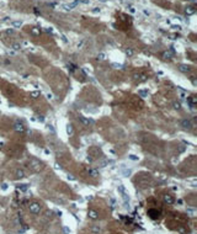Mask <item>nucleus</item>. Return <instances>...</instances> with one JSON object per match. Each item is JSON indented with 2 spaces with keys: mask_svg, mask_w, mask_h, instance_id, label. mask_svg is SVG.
<instances>
[{
  "mask_svg": "<svg viewBox=\"0 0 197 234\" xmlns=\"http://www.w3.org/2000/svg\"><path fill=\"white\" fill-rule=\"evenodd\" d=\"M104 59H105V54L104 53H101V54L97 56V60H104Z\"/></svg>",
  "mask_w": 197,
  "mask_h": 234,
  "instance_id": "nucleus-16",
  "label": "nucleus"
},
{
  "mask_svg": "<svg viewBox=\"0 0 197 234\" xmlns=\"http://www.w3.org/2000/svg\"><path fill=\"white\" fill-rule=\"evenodd\" d=\"M15 131H17V132H23V131H25V128H23V125H22V123H20V122H16V123H15Z\"/></svg>",
  "mask_w": 197,
  "mask_h": 234,
  "instance_id": "nucleus-6",
  "label": "nucleus"
},
{
  "mask_svg": "<svg viewBox=\"0 0 197 234\" xmlns=\"http://www.w3.org/2000/svg\"><path fill=\"white\" fill-rule=\"evenodd\" d=\"M112 65H113V67H116V68H120V69H123V65H121V64H116V63H113Z\"/></svg>",
  "mask_w": 197,
  "mask_h": 234,
  "instance_id": "nucleus-20",
  "label": "nucleus"
},
{
  "mask_svg": "<svg viewBox=\"0 0 197 234\" xmlns=\"http://www.w3.org/2000/svg\"><path fill=\"white\" fill-rule=\"evenodd\" d=\"M19 47H20L19 44H14V48H15V50H19Z\"/></svg>",
  "mask_w": 197,
  "mask_h": 234,
  "instance_id": "nucleus-24",
  "label": "nucleus"
},
{
  "mask_svg": "<svg viewBox=\"0 0 197 234\" xmlns=\"http://www.w3.org/2000/svg\"><path fill=\"white\" fill-rule=\"evenodd\" d=\"M174 106H175V108H180V107H181V105H180L179 102H175V104H174Z\"/></svg>",
  "mask_w": 197,
  "mask_h": 234,
  "instance_id": "nucleus-22",
  "label": "nucleus"
},
{
  "mask_svg": "<svg viewBox=\"0 0 197 234\" xmlns=\"http://www.w3.org/2000/svg\"><path fill=\"white\" fill-rule=\"evenodd\" d=\"M33 35H38L40 33V30H37V29H32V31H31Z\"/></svg>",
  "mask_w": 197,
  "mask_h": 234,
  "instance_id": "nucleus-19",
  "label": "nucleus"
},
{
  "mask_svg": "<svg viewBox=\"0 0 197 234\" xmlns=\"http://www.w3.org/2000/svg\"><path fill=\"white\" fill-rule=\"evenodd\" d=\"M79 120L81 121V122H83L84 125H90V123H92V122H94L92 120H89V118H85L84 116H79Z\"/></svg>",
  "mask_w": 197,
  "mask_h": 234,
  "instance_id": "nucleus-9",
  "label": "nucleus"
},
{
  "mask_svg": "<svg viewBox=\"0 0 197 234\" xmlns=\"http://www.w3.org/2000/svg\"><path fill=\"white\" fill-rule=\"evenodd\" d=\"M19 189H21L22 191H26L27 190V185H19Z\"/></svg>",
  "mask_w": 197,
  "mask_h": 234,
  "instance_id": "nucleus-15",
  "label": "nucleus"
},
{
  "mask_svg": "<svg viewBox=\"0 0 197 234\" xmlns=\"http://www.w3.org/2000/svg\"><path fill=\"white\" fill-rule=\"evenodd\" d=\"M88 216H89L90 219H97L98 218V213L96 211H94V210H90L89 213H88Z\"/></svg>",
  "mask_w": 197,
  "mask_h": 234,
  "instance_id": "nucleus-5",
  "label": "nucleus"
},
{
  "mask_svg": "<svg viewBox=\"0 0 197 234\" xmlns=\"http://www.w3.org/2000/svg\"><path fill=\"white\" fill-rule=\"evenodd\" d=\"M90 232H91L92 234H98V233L102 232V228H101V226L95 224V226H91V227H90Z\"/></svg>",
  "mask_w": 197,
  "mask_h": 234,
  "instance_id": "nucleus-2",
  "label": "nucleus"
},
{
  "mask_svg": "<svg viewBox=\"0 0 197 234\" xmlns=\"http://www.w3.org/2000/svg\"><path fill=\"white\" fill-rule=\"evenodd\" d=\"M48 99H53V95L52 94H48Z\"/></svg>",
  "mask_w": 197,
  "mask_h": 234,
  "instance_id": "nucleus-25",
  "label": "nucleus"
},
{
  "mask_svg": "<svg viewBox=\"0 0 197 234\" xmlns=\"http://www.w3.org/2000/svg\"><path fill=\"white\" fill-rule=\"evenodd\" d=\"M26 176V174H25V171L22 170V169H17L16 170V177L17 179H22V177Z\"/></svg>",
  "mask_w": 197,
  "mask_h": 234,
  "instance_id": "nucleus-8",
  "label": "nucleus"
},
{
  "mask_svg": "<svg viewBox=\"0 0 197 234\" xmlns=\"http://www.w3.org/2000/svg\"><path fill=\"white\" fill-rule=\"evenodd\" d=\"M28 210H30V212L32 213V214H40L42 207H41V205L38 202H31L28 205Z\"/></svg>",
  "mask_w": 197,
  "mask_h": 234,
  "instance_id": "nucleus-1",
  "label": "nucleus"
},
{
  "mask_svg": "<svg viewBox=\"0 0 197 234\" xmlns=\"http://www.w3.org/2000/svg\"><path fill=\"white\" fill-rule=\"evenodd\" d=\"M148 214H149L153 219H155V218H158L159 212H158V211H155V210H149V211H148Z\"/></svg>",
  "mask_w": 197,
  "mask_h": 234,
  "instance_id": "nucleus-7",
  "label": "nucleus"
},
{
  "mask_svg": "<svg viewBox=\"0 0 197 234\" xmlns=\"http://www.w3.org/2000/svg\"><path fill=\"white\" fill-rule=\"evenodd\" d=\"M31 96H32V97H37V96H40V92H38V91L31 92Z\"/></svg>",
  "mask_w": 197,
  "mask_h": 234,
  "instance_id": "nucleus-18",
  "label": "nucleus"
},
{
  "mask_svg": "<svg viewBox=\"0 0 197 234\" xmlns=\"http://www.w3.org/2000/svg\"><path fill=\"white\" fill-rule=\"evenodd\" d=\"M164 202L165 203H169V205H173L174 203V199L169 196V195H166V196H164Z\"/></svg>",
  "mask_w": 197,
  "mask_h": 234,
  "instance_id": "nucleus-10",
  "label": "nucleus"
},
{
  "mask_svg": "<svg viewBox=\"0 0 197 234\" xmlns=\"http://www.w3.org/2000/svg\"><path fill=\"white\" fill-rule=\"evenodd\" d=\"M138 95H139V96H142V97L144 99V97H147L148 91H145V90H139V91H138Z\"/></svg>",
  "mask_w": 197,
  "mask_h": 234,
  "instance_id": "nucleus-13",
  "label": "nucleus"
},
{
  "mask_svg": "<svg viewBox=\"0 0 197 234\" xmlns=\"http://www.w3.org/2000/svg\"><path fill=\"white\" fill-rule=\"evenodd\" d=\"M14 25H15V26H21V22L16 21V22H14Z\"/></svg>",
  "mask_w": 197,
  "mask_h": 234,
  "instance_id": "nucleus-23",
  "label": "nucleus"
},
{
  "mask_svg": "<svg viewBox=\"0 0 197 234\" xmlns=\"http://www.w3.org/2000/svg\"><path fill=\"white\" fill-rule=\"evenodd\" d=\"M181 126H182L183 128H186V129H190V128L192 127V122H191V120L185 118V120L181 121Z\"/></svg>",
  "mask_w": 197,
  "mask_h": 234,
  "instance_id": "nucleus-3",
  "label": "nucleus"
},
{
  "mask_svg": "<svg viewBox=\"0 0 197 234\" xmlns=\"http://www.w3.org/2000/svg\"><path fill=\"white\" fill-rule=\"evenodd\" d=\"M68 179H70V180H74V177L71 176V175H68Z\"/></svg>",
  "mask_w": 197,
  "mask_h": 234,
  "instance_id": "nucleus-26",
  "label": "nucleus"
},
{
  "mask_svg": "<svg viewBox=\"0 0 197 234\" xmlns=\"http://www.w3.org/2000/svg\"><path fill=\"white\" fill-rule=\"evenodd\" d=\"M164 58H166V59H170V58H171V52H166V53L164 54Z\"/></svg>",
  "mask_w": 197,
  "mask_h": 234,
  "instance_id": "nucleus-17",
  "label": "nucleus"
},
{
  "mask_svg": "<svg viewBox=\"0 0 197 234\" xmlns=\"http://www.w3.org/2000/svg\"><path fill=\"white\" fill-rule=\"evenodd\" d=\"M86 171H88V174L90 175V176H92V177H96L98 175V173H97V170H95V169H92L91 166H88L86 168Z\"/></svg>",
  "mask_w": 197,
  "mask_h": 234,
  "instance_id": "nucleus-4",
  "label": "nucleus"
},
{
  "mask_svg": "<svg viewBox=\"0 0 197 234\" xmlns=\"http://www.w3.org/2000/svg\"><path fill=\"white\" fill-rule=\"evenodd\" d=\"M126 54H128V56H132V54H133V51H131V50H126Z\"/></svg>",
  "mask_w": 197,
  "mask_h": 234,
  "instance_id": "nucleus-21",
  "label": "nucleus"
},
{
  "mask_svg": "<svg viewBox=\"0 0 197 234\" xmlns=\"http://www.w3.org/2000/svg\"><path fill=\"white\" fill-rule=\"evenodd\" d=\"M67 133H68L69 136H71L73 133H74V131H73V126H71V125H68V126H67Z\"/></svg>",
  "mask_w": 197,
  "mask_h": 234,
  "instance_id": "nucleus-12",
  "label": "nucleus"
},
{
  "mask_svg": "<svg viewBox=\"0 0 197 234\" xmlns=\"http://www.w3.org/2000/svg\"><path fill=\"white\" fill-rule=\"evenodd\" d=\"M128 158L131 159V160H133V162H136V160H138V156L134 155V154H131V155H128Z\"/></svg>",
  "mask_w": 197,
  "mask_h": 234,
  "instance_id": "nucleus-14",
  "label": "nucleus"
},
{
  "mask_svg": "<svg viewBox=\"0 0 197 234\" xmlns=\"http://www.w3.org/2000/svg\"><path fill=\"white\" fill-rule=\"evenodd\" d=\"M180 71H182V73H187V71H190V67L189 65H180Z\"/></svg>",
  "mask_w": 197,
  "mask_h": 234,
  "instance_id": "nucleus-11",
  "label": "nucleus"
}]
</instances>
